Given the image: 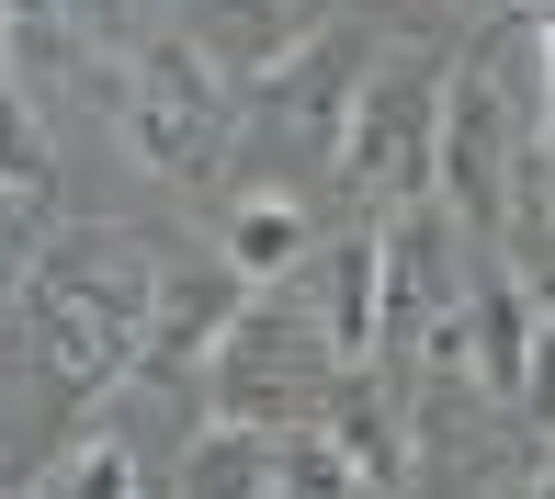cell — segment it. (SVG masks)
Masks as SVG:
<instances>
[{"mask_svg": "<svg viewBox=\"0 0 555 499\" xmlns=\"http://www.w3.org/2000/svg\"><path fill=\"white\" fill-rule=\"evenodd\" d=\"M147 307H159V250L137 228H68V239L35 250L12 318H23V341H35V363L57 374V386L103 397V386H137Z\"/></svg>", "mask_w": 555, "mask_h": 499, "instance_id": "cell-1", "label": "cell"}, {"mask_svg": "<svg viewBox=\"0 0 555 499\" xmlns=\"http://www.w3.org/2000/svg\"><path fill=\"white\" fill-rule=\"evenodd\" d=\"M114 125L125 148H137V170H159V182H216L227 159H238V80L205 57V46H137V57L114 68Z\"/></svg>", "mask_w": 555, "mask_h": 499, "instance_id": "cell-2", "label": "cell"}, {"mask_svg": "<svg viewBox=\"0 0 555 499\" xmlns=\"http://www.w3.org/2000/svg\"><path fill=\"white\" fill-rule=\"evenodd\" d=\"M363 68H374L363 35H351V23H318L295 57H272L261 80H238V159H261V182L340 170V125H351Z\"/></svg>", "mask_w": 555, "mask_h": 499, "instance_id": "cell-3", "label": "cell"}, {"mask_svg": "<svg viewBox=\"0 0 555 499\" xmlns=\"http://www.w3.org/2000/svg\"><path fill=\"white\" fill-rule=\"evenodd\" d=\"M330 386H340V353H330V330H318V307L284 295V284H249V307L227 318V341H216V363H205L216 420H238V432H284V420H318V409H330Z\"/></svg>", "mask_w": 555, "mask_h": 499, "instance_id": "cell-4", "label": "cell"}, {"mask_svg": "<svg viewBox=\"0 0 555 499\" xmlns=\"http://www.w3.org/2000/svg\"><path fill=\"white\" fill-rule=\"evenodd\" d=\"M340 182H351V205H363V216L431 205V182H442V68H431V57L363 68L351 125H340Z\"/></svg>", "mask_w": 555, "mask_h": 499, "instance_id": "cell-5", "label": "cell"}, {"mask_svg": "<svg viewBox=\"0 0 555 499\" xmlns=\"http://www.w3.org/2000/svg\"><path fill=\"white\" fill-rule=\"evenodd\" d=\"M238 307H249V272H238V261H227V272H170V261H159V307H147V363H137V374H159V386L205 374Z\"/></svg>", "mask_w": 555, "mask_h": 499, "instance_id": "cell-6", "label": "cell"}, {"mask_svg": "<svg viewBox=\"0 0 555 499\" xmlns=\"http://www.w3.org/2000/svg\"><path fill=\"white\" fill-rule=\"evenodd\" d=\"M374 272H386L374 216H363V228H340V239H318L307 261H295V295L318 307V330H330L340 363H374Z\"/></svg>", "mask_w": 555, "mask_h": 499, "instance_id": "cell-7", "label": "cell"}, {"mask_svg": "<svg viewBox=\"0 0 555 499\" xmlns=\"http://www.w3.org/2000/svg\"><path fill=\"white\" fill-rule=\"evenodd\" d=\"M318 432L351 455V477H363V488H409V477H420L409 409L386 397V374H374V363H340V386H330V409H318Z\"/></svg>", "mask_w": 555, "mask_h": 499, "instance_id": "cell-8", "label": "cell"}, {"mask_svg": "<svg viewBox=\"0 0 555 499\" xmlns=\"http://www.w3.org/2000/svg\"><path fill=\"white\" fill-rule=\"evenodd\" d=\"M318 23H330V0H193V46H205L227 80H261V68L295 57Z\"/></svg>", "mask_w": 555, "mask_h": 499, "instance_id": "cell-9", "label": "cell"}, {"mask_svg": "<svg viewBox=\"0 0 555 499\" xmlns=\"http://www.w3.org/2000/svg\"><path fill=\"white\" fill-rule=\"evenodd\" d=\"M521 363H533V284L521 272H476L465 284V386L521 397Z\"/></svg>", "mask_w": 555, "mask_h": 499, "instance_id": "cell-10", "label": "cell"}, {"mask_svg": "<svg viewBox=\"0 0 555 499\" xmlns=\"http://www.w3.org/2000/svg\"><path fill=\"white\" fill-rule=\"evenodd\" d=\"M307 250H318V216H307V193H295V182H261V193L227 205V261H238L249 284H295Z\"/></svg>", "mask_w": 555, "mask_h": 499, "instance_id": "cell-11", "label": "cell"}, {"mask_svg": "<svg viewBox=\"0 0 555 499\" xmlns=\"http://www.w3.org/2000/svg\"><path fill=\"white\" fill-rule=\"evenodd\" d=\"M57 182V137H46V103L23 80H0V205H35Z\"/></svg>", "mask_w": 555, "mask_h": 499, "instance_id": "cell-12", "label": "cell"}, {"mask_svg": "<svg viewBox=\"0 0 555 499\" xmlns=\"http://www.w3.org/2000/svg\"><path fill=\"white\" fill-rule=\"evenodd\" d=\"M35 488H46V499H137V488H159V477H147V465L125 455L114 432H91V443H68V455L46 465Z\"/></svg>", "mask_w": 555, "mask_h": 499, "instance_id": "cell-13", "label": "cell"}, {"mask_svg": "<svg viewBox=\"0 0 555 499\" xmlns=\"http://www.w3.org/2000/svg\"><path fill=\"white\" fill-rule=\"evenodd\" d=\"M261 443H272V488H295V499H340V488H363V477H351V455L318 432V420H284V432H261Z\"/></svg>", "mask_w": 555, "mask_h": 499, "instance_id": "cell-14", "label": "cell"}, {"mask_svg": "<svg viewBox=\"0 0 555 499\" xmlns=\"http://www.w3.org/2000/svg\"><path fill=\"white\" fill-rule=\"evenodd\" d=\"M182 488H272V443L238 432V420H205L182 455Z\"/></svg>", "mask_w": 555, "mask_h": 499, "instance_id": "cell-15", "label": "cell"}, {"mask_svg": "<svg viewBox=\"0 0 555 499\" xmlns=\"http://www.w3.org/2000/svg\"><path fill=\"white\" fill-rule=\"evenodd\" d=\"M511 409H533L544 432H555V307H533V363H521V397Z\"/></svg>", "mask_w": 555, "mask_h": 499, "instance_id": "cell-16", "label": "cell"}, {"mask_svg": "<svg viewBox=\"0 0 555 499\" xmlns=\"http://www.w3.org/2000/svg\"><path fill=\"white\" fill-rule=\"evenodd\" d=\"M23 272H35V239H23V205H0V318L23 307Z\"/></svg>", "mask_w": 555, "mask_h": 499, "instance_id": "cell-17", "label": "cell"}, {"mask_svg": "<svg viewBox=\"0 0 555 499\" xmlns=\"http://www.w3.org/2000/svg\"><path fill=\"white\" fill-rule=\"evenodd\" d=\"M533 23H544V103H555V0H533Z\"/></svg>", "mask_w": 555, "mask_h": 499, "instance_id": "cell-18", "label": "cell"}, {"mask_svg": "<svg viewBox=\"0 0 555 499\" xmlns=\"http://www.w3.org/2000/svg\"><path fill=\"white\" fill-rule=\"evenodd\" d=\"M521 488H555V432H544V455H533V465H521Z\"/></svg>", "mask_w": 555, "mask_h": 499, "instance_id": "cell-19", "label": "cell"}, {"mask_svg": "<svg viewBox=\"0 0 555 499\" xmlns=\"http://www.w3.org/2000/svg\"><path fill=\"white\" fill-rule=\"evenodd\" d=\"M0 80H12V12H0Z\"/></svg>", "mask_w": 555, "mask_h": 499, "instance_id": "cell-20", "label": "cell"}, {"mask_svg": "<svg viewBox=\"0 0 555 499\" xmlns=\"http://www.w3.org/2000/svg\"><path fill=\"white\" fill-rule=\"evenodd\" d=\"M80 12H125V0H80Z\"/></svg>", "mask_w": 555, "mask_h": 499, "instance_id": "cell-21", "label": "cell"}]
</instances>
